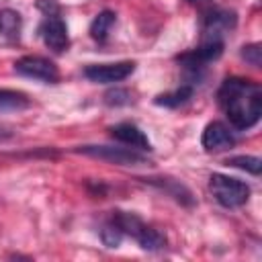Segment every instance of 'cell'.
Returning <instances> with one entry per match:
<instances>
[{
  "label": "cell",
  "instance_id": "obj_1",
  "mask_svg": "<svg viewBox=\"0 0 262 262\" xmlns=\"http://www.w3.org/2000/svg\"><path fill=\"white\" fill-rule=\"evenodd\" d=\"M217 102L235 131H248L260 121L262 88L254 80L231 76L217 88Z\"/></svg>",
  "mask_w": 262,
  "mask_h": 262
},
{
  "label": "cell",
  "instance_id": "obj_2",
  "mask_svg": "<svg viewBox=\"0 0 262 262\" xmlns=\"http://www.w3.org/2000/svg\"><path fill=\"white\" fill-rule=\"evenodd\" d=\"M209 190L215 196V201L225 209H239L250 199V186L233 176L213 172L209 176Z\"/></svg>",
  "mask_w": 262,
  "mask_h": 262
},
{
  "label": "cell",
  "instance_id": "obj_3",
  "mask_svg": "<svg viewBox=\"0 0 262 262\" xmlns=\"http://www.w3.org/2000/svg\"><path fill=\"white\" fill-rule=\"evenodd\" d=\"M74 154H82L94 160H102L115 166H145L149 164L147 156H143L139 149H133L129 145H78L74 147Z\"/></svg>",
  "mask_w": 262,
  "mask_h": 262
},
{
  "label": "cell",
  "instance_id": "obj_4",
  "mask_svg": "<svg viewBox=\"0 0 262 262\" xmlns=\"http://www.w3.org/2000/svg\"><path fill=\"white\" fill-rule=\"evenodd\" d=\"M14 72L31 78V80H39L43 84H57L59 82V68L55 66L53 59L43 57V55H23L14 61Z\"/></svg>",
  "mask_w": 262,
  "mask_h": 262
},
{
  "label": "cell",
  "instance_id": "obj_5",
  "mask_svg": "<svg viewBox=\"0 0 262 262\" xmlns=\"http://www.w3.org/2000/svg\"><path fill=\"white\" fill-rule=\"evenodd\" d=\"M41 41L45 43L47 49H51L53 53H63L70 47V33H68V25L61 18V12L55 14H43V20L37 29Z\"/></svg>",
  "mask_w": 262,
  "mask_h": 262
},
{
  "label": "cell",
  "instance_id": "obj_6",
  "mask_svg": "<svg viewBox=\"0 0 262 262\" xmlns=\"http://www.w3.org/2000/svg\"><path fill=\"white\" fill-rule=\"evenodd\" d=\"M135 61L123 59V61H111V63H90L84 68V78L94 84H117L127 80L135 72Z\"/></svg>",
  "mask_w": 262,
  "mask_h": 262
},
{
  "label": "cell",
  "instance_id": "obj_7",
  "mask_svg": "<svg viewBox=\"0 0 262 262\" xmlns=\"http://www.w3.org/2000/svg\"><path fill=\"white\" fill-rule=\"evenodd\" d=\"M199 20H201V31H217V33L225 35L227 31L235 29L237 14H235V10H229V8H223L215 2H211L199 10Z\"/></svg>",
  "mask_w": 262,
  "mask_h": 262
},
{
  "label": "cell",
  "instance_id": "obj_8",
  "mask_svg": "<svg viewBox=\"0 0 262 262\" xmlns=\"http://www.w3.org/2000/svg\"><path fill=\"white\" fill-rule=\"evenodd\" d=\"M201 145L205 151L209 154H215V151H225L229 147L235 145V135L233 131L221 123V121H211L207 123V127L203 129V135H201Z\"/></svg>",
  "mask_w": 262,
  "mask_h": 262
},
{
  "label": "cell",
  "instance_id": "obj_9",
  "mask_svg": "<svg viewBox=\"0 0 262 262\" xmlns=\"http://www.w3.org/2000/svg\"><path fill=\"white\" fill-rule=\"evenodd\" d=\"M108 135L123 143V145H129L133 149H139V151H151V141L147 139V135L135 125V123H129V121H123V123H117L113 127H108Z\"/></svg>",
  "mask_w": 262,
  "mask_h": 262
},
{
  "label": "cell",
  "instance_id": "obj_10",
  "mask_svg": "<svg viewBox=\"0 0 262 262\" xmlns=\"http://www.w3.org/2000/svg\"><path fill=\"white\" fill-rule=\"evenodd\" d=\"M143 182H147V184H151V186H156L158 190H162V192H166L168 196H172L176 203H180V205H184V207H192L194 205V196H192V192L180 182V180H174V178H168V176H162V178H141Z\"/></svg>",
  "mask_w": 262,
  "mask_h": 262
},
{
  "label": "cell",
  "instance_id": "obj_11",
  "mask_svg": "<svg viewBox=\"0 0 262 262\" xmlns=\"http://www.w3.org/2000/svg\"><path fill=\"white\" fill-rule=\"evenodd\" d=\"M192 94H194V86L184 82V84H180V86L174 88V90H168V92L158 94V96L154 98V104L164 106V108H180V106H184L186 102H190Z\"/></svg>",
  "mask_w": 262,
  "mask_h": 262
},
{
  "label": "cell",
  "instance_id": "obj_12",
  "mask_svg": "<svg viewBox=\"0 0 262 262\" xmlns=\"http://www.w3.org/2000/svg\"><path fill=\"white\" fill-rule=\"evenodd\" d=\"M115 23H117L115 10L104 8V10H100V12L92 18V23H90V27H88V33H90V37H92L96 43H104V41L108 39L111 31H113Z\"/></svg>",
  "mask_w": 262,
  "mask_h": 262
},
{
  "label": "cell",
  "instance_id": "obj_13",
  "mask_svg": "<svg viewBox=\"0 0 262 262\" xmlns=\"http://www.w3.org/2000/svg\"><path fill=\"white\" fill-rule=\"evenodd\" d=\"M23 31V16L14 8H0V35L8 41H18Z\"/></svg>",
  "mask_w": 262,
  "mask_h": 262
},
{
  "label": "cell",
  "instance_id": "obj_14",
  "mask_svg": "<svg viewBox=\"0 0 262 262\" xmlns=\"http://www.w3.org/2000/svg\"><path fill=\"white\" fill-rule=\"evenodd\" d=\"M135 242H137V246L141 248V250H145V252H160V250H164L166 248V235L160 231V229H156V227H151V225H147V223H143V227L139 229V233L135 235Z\"/></svg>",
  "mask_w": 262,
  "mask_h": 262
},
{
  "label": "cell",
  "instance_id": "obj_15",
  "mask_svg": "<svg viewBox=\"0 0 262 262\" xmlns=\"http://www.w3.org/2000/svg\"><path fill=\"white\" fill-rule=\"evenodd\" d=\"M125 235H129V237H133L135 239V235L139 233V229L143 227V219L139 217V215H135V213H131V211H121V209H115V211H111V217H108Z\"/></svg>",
  "mask_w": 262,
  "mask_h": 262
},
{
  "label": "cell",
  "instance_id": "obj_16",
  "mask_svg": "<svg viewBox=\"0 0 262 262\" xmlns=\"http://www.w3.org/2000/svg\"><path fill=\"white\" fill-rule=\"evenodd\" d=\"M31 106L29 94L12 88H0V113L6 111H25Z\"/></svg>",
  "mask_w": 262,
  "mask_h": 262
},
{
  "label": "cell",
  "instance_id": "obj_17",
  "mask_svg": "<svg viewBox=\"0 0 262 262\" xmlns=\"http://www.w3.org/2000/svg\"><path fill=\"white\" fill-rule=\"evenodd\" d=\"M225 166H231V168H239L252 176H260V170H262V160L258 156H231L225 160Z\"/></svg>",
  "mask_w": 262,
  "mask_h": 262
},
{
  "label": "cell",
  "instance_id": "obj_18",
  "mask_svg": "<svg viewBox=\"0 0 262 262\" xmlns=\"http://www.w3.org/2000/svg\"><path fill=\"white\" fill-rule=\"evenodd\" d=\"M98 235H100L102 246H106V248H119L121 242H123V237H125V233H123L111 219H106V221L100 225Z\"/></svg>",
  "mask_w": 262,
  "mask_h": 262
},
{
  "label": "cell",
  "instance_id": "obj_19",
  "mask_svg": "<svg viewBox=\"0 0 262 262\" xmlns=\"http://www.w3.org/2000/svg\"><path fill=\"white\" fill-rule=\"evenodd\" d=\"M131 100H133V96H131V92L127 90V88H111L106 94H104V104L106 106H127V104H131Z\"/></svg>",
  "mask_w": 262,
  "mask_h": 262
},
{
  "label": "cell",
  "instance_id": "obj_20",
  "mask_svg": "<svg viewBox=\"0 0 262 262\" xmlns=\"http://www.w3.org/2000/svg\"><path fill=\"white\" fill-rule=\"evenodd\" d=\"M239 57L246 63H250L252 68H260V63H262V45L260 43H248V45H244L239 49Z\"/></svg>",
  "mask_w": 262,
  "mask_h": 262
},
{
  "label": "cell",
  "instance_id": "obj_21",
  "mask_svg": "<svg viewBox=\"0 0 262 262\" xmlns=\"http://www.w3.org/2000/svg\"><path fill=\"white\" fill-rule=\"evenodd\" d=\"M37 10H41L43 14H55V12H61V6L57 0H37Z\"/></svg>",
  "mask_w": 262,
  "mask_h": 262
},
{
  "label": "cell",
  "instance_id": "obj_22",
  "mask_svg": "<svg viewBox=\"0 0 262 262\" xmlns=\"http://www.w3.org/2000/svg\"><path fill=\"white\" fill-rule=\"evenodd\" d=\"M12 135H14V131H12L8 125L0 123V141H4V139H10Z\"/></svg>",
  "mask_w": 262,
  "mask_h": 262
}]
</instances>
